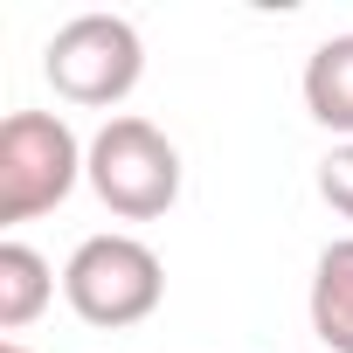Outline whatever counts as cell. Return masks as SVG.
I'll return each instance as SVG.
<instances>
[{
	"label": "cell",
	"instance_id": "7a4b0ae2",
	"mask_svg": "<svg viewBox=\"0 0 353 353\" xmlns=\"http://www.w3.org/2000/svg\"><path fill=\"white\" fill-rule=\"evenodd\" d=\"M63 298L83 325H104V332H125L139 319L159 312L166 298V263L152 256V243L139 236H83L77 256L63 263Z\"/></svg>",
	"mask_w": 353,
	"mask_h": 353
},
{
	"label": "cell",
	"instance_id": "8992f818",
	"mask_svg": "<svg viewBox=\"0 0 353 353\" xmlns=\"http://www.w3.org/2000/svg\"><path fill=\"white\" fill-rule=\"evenodd\" d=\"M312 332L332 346V353H353V236L325 243L319 263H312Z\"/></svg>",
	"mask_w": 353,
	"mask_h": 353
},
{
	"label": "cell",
	"instance_id": "3957f363",
	"mask_svg": "<svg viewBox=\"0 0 353 353\" xmlns=\"http://www.w3.org/2000/svg\"><path fill=\"white\" fill-rule=\"evenodd\" d=\"M42 77L56 83L63 104H83V111H111L139 90L145 77V42L125 14H70L49 49H42Z\"/></svg>",
	"mask_w": 353,
	"mask_h": 353
},
{
	"label": "cell",
	"instance_id": "6da1fadb",
	"mask_svg": "<svg viewBox=\"0 0 353 353\" xmlns=\"http://www.w3.org/2000/svg\"><path fill=\"white\" fill-rule=\"evenodd\" d=\"M83 181L90 194L125 215V222H159L173 201H181V145H173L152 118H104L97 139H90V159H83Z\"/></svg>",
	"mask_w": 353,
	"mask_h": 353
},
{
	"label": "cell",
	"instance_id": "52a82bcc",
	"mask_svg": "<svg viewBox=\"0 0 353 353\" xmlns=\"http://www.w3.org/2000/svg\"><path fill=\"white\" fill-rule=\"evenodd\" d=\"M49 298H56L49 256L28 250V243H0V332L35 325V319L49 312Z\"/></svg>",
	"mask_w": 353,
	"mask_h": 353
},
{
	"label": "cell",
	"instance_id": "5b68a950",
	"mask_svg": "<svg viewBox=\"0 0 353 353\" xmlns=\"http://www.w3.org/2000/svg\"><path fill=\"white\" fill-rule=\"evenodd\" d=\"M305 111L353 145V35H325L305 56Z\"/></svg>",
	"mask_w": 353,
	"mask_h": 353
},
{
	"label": "cell",
	"instance_id": "ba28073f",
	"mask_svg": "<svg viewBox=\"0 0 353 353\" xmlns=\"http://www.w3.org/2000/svg\"><path fill=\"white\" fill-rule=\"evenodd\" d=\"M319 194H325L332 215L353 222V145H332V152L319 159Z\"/></svg>",
	"mask_w": 353,
	"mask_h": 353
},
{
	"label": "cell",
	"instance_id": "277c9868",
	"mask_svg": "<svg viewBox=\"0 0 353 353\" xmlns=\"http://www.w3.org/2000/svg\"><path fill=\"white\" fill-rule=\"evenodd\" d=\"M90 145L56 111H14L0 125V222H35L70 201Z\"/></svg>",
	"mask_w": 353,
	"mask_h": 353
},
{
	"label": "cell",
	"instance_id": "9c48e42d",
	"mask_svg": "<svg viewBox=\"0 0 353 353\" xmlns=\"http://www.w3.org/2000/svg\"><path fill=\"white\" fill-rule=\"evenodd\" d=\"M0 353H28V346H21V339H8V346H0Z\"/></svg>",
	"mask_w": 353,
	"mask_h": 353
}]
</instances>
